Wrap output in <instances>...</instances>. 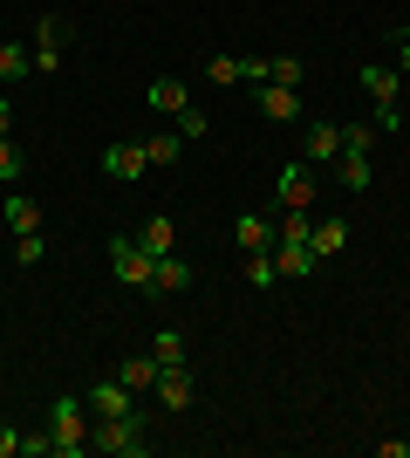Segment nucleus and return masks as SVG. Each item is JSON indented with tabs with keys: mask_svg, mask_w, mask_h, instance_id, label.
Masks as SVG:
<instances>
[{
	"mask_svg": "<svg viewBox=\"0 0 410 458\" xmlns=\"http://www.w3.org/2000/svg\"><path fill=\"white\" fill-rule=\"evenodd\" d=\"M89 452H103V458H144V452H151V418H144V411L96 418V424H89Z\"/></svg>",
	"mask_w": 410,
	"mask_h": 458,
	"instance_id": "obj_1",
	"label": "nucleus"
},
{
	"mask_svg": "<svg viewBox=\"0 0 410 458\" xmlns=\"http://www.w3.org/2000/svg\"><path fill=\"white\" fill-rule=\"evenodd\" d=\"M48 438H55V458H89V397L62 390L48 403Z\"/></svg>",
	"mask_w": 410,
	"mask_h": 458,
	"instance_id": "obj_2",
	"label": "nucleus"
},
{
	"mask_svg": "<svg viewBox=\"0 0 410 458\" xmlns=\"http://www.w3.org/2000/svg\"><path fill=\"white\" fill-rule=\"evenodd\" d=\"M397 69L390 62H363V89H370V103H376V131H397L404 123V110H397Z\"/></svg>",
	"mask_w": 410,
	"mask_h": 458,
	"instance_id": "obj_3",
	"label": "nucleus"
},
{
	"mask_svg": "<svg viewBox=\"0 0 410 458\" xmlns=\"http://www.w3.org/2000/svg\"><path fill=\"white\" fill-rule=\"evenodd\" d=\"M335 165H342V185H349V191H370V123H342V151H335Z\"/></svg>",
	"mask_w": 410,
	"mask_h": 458,
	"instance_id": "obj_4",
	"label": "nucleus"
},
{
	"mask_svg": "<svg viewBox=\"0 0 410 458\" xmlns=\"http://www.w3.org/2000/svg\"><path fill=\"white\" fill-rule=\"evenodd\" d=\"M110 274H117L123 287H151V253L137 247L130 233H117V240H110Z\"/></svg>",
	"mask_w": 410,
	"mask_h": 458,
	"instance_id": "obj_5",
	"label": "nucleus"
},
{
	"mask_svg": "<svg viewBox=\"0 0 410 458\" xmlns=\"http://www.w3.org/2000/svg\"><path fill=\"white\" fill-rule=\"evenodd\" d=\"M103 172L117 178V185H130V178L151 172V157H144V144H137V137H123V144H110V151H103Z\"/></svg>",
	"mask_w": 410,
	"mask_h": 458,
	"instance_id": "obj_6",
	"label": "nucleus"
},
{
	"mask_svg": "<svg viewBox=\"0 0 410 458\" xmlns=\"http://www.w3.org/2000/svg\"><path fill=\"white\" fill-rule=\"evenodd\" d=\"M273 206H280V212H308V206H314V178H308V165H288V172H280V185H273Z\"/></svg>",
	"mask_w": 410,
	"mask_h": 458,
	"instance_id": "obj_7",
	"label": "nucleus"
},
{
	"mask_svg": "<svg viewBox=\"0 0 410 458\" xmlns=\"http://www.w3.org/2000/svg\"><path fill=\"white\" fill-rule=\"evenodd\" d=\"M62 41H69V21H41V28H35L28 48H35V69H41V76H55V69H62Z\"/></svg>",
	"mask_w": 410,
	"mask_h": 458,
	"instance_id": "obj_8",
	"label": "nucleus"
},
{
	"mask_svg": "<svg viewBox=\"0 0 410 458\" xmlns=\"http://www.w3.org/2000/svg\"><path fill=\"white\" fill-rule=\"evenodd\" d=\"M233 240H239V253H273L280 233H273L267 212H239V219H233Z\"/></svg>",
	"mask_w": 410,
	"mask_h": 458,
	"instance_id": "obj_9",
	"label": "nucleus"
},
{
	"mask_svg": "<svg viewBox=\"0 0 410 458\" xmlns=\"http://www.w3.org/2000/svg\"><path fill=\"white\" fill-rule=\"evenodd\" d=\"M157 403H164V411H192V369L185 363L157 369Z\"/></svg>",
	"mask_w": 410,
	"mask_h": 458,
	"instance_id": "obj_10",
	"label": "nucleus"
},
{
	"mask_svg": "<svg viewBox=\"0 0 410 458\" xmlns=\"http://www.w3.org/2000/svg\"><path fill=\"white\" fill-rule=\"evenodd\" d=\"M273 267H280V281L314 274V240H273Z\"/></svg>",
	"mask_w": 410,
	"mask_h": 458,
	"instance_id": "obj_11",
	"label": "nucleus"
},
{
	"mask_svg": "<svg viewBox=\"0 0 410 458\" xmlns=\"http://www.w3.org/2000/svg\"><path fill=\"white\" fill-rule=\"evenodd\" d=\"M335 151H342V123H308V137H301V157H308V165H329Z\"/></svg>",
	"mask_w": 410,
	"mask_h": 458,
	"instance_id": "obj_12",
	"label": "nucleus"
},
{
	"mask_svg": "<svg viewBox=\"0 0 410 458\" xmlns=\"http://www.w3.org/2000/svg\"><path fill=\"white\" fill-rule=\"evenodd\" d=\"M260 110H267V123H294V116H301V89L267 82V89H260Z\"/></svg>",
	"mask_w": 410,
	"mask_h": 458,
	"instance_id": "obj_13",
	"label": "nucleus"
},
{
	"mask_svg": "<svg viewBox=\"0 0 410 458\" xmlns=\"http://www.w3.org/2000/svg\"><path fill=\"white\" fill-rule=\"evenodd\" d=\"M117 383L130 390V397H151V390H157V356H123Z\"/></svg>",
	"mask_w": 410,
	"mask_h": 458,
	"instance_id": "obj_14",
	"label": "nucleus"
},
{
	"mask_svg": "<svg viewBox=\"0 0 410 458\" xmlns=\"http://www.w3.org/2000/svg\"><path fill=\"white\" fill-rule=\"evenodd\" d=\"M198 274L178 260V253H164V260H151V294H178V287H192Z\"/></svg>",
	"mask_w": 410,
	"mask_h": 458,
	"instance_id": "obj_15",
	"label": "nucleus"
},
{
	"mask_svg": "<svg viewBox=\"0 0 410 458\" xmlns=\"http://www.w3.org/2000/svg\"><path fill=\"white\" fill-rule=\"evenodd\" d=\"M137 247L151 253V260H164V253H178V226L172 219H144V226H137Z\"/></svg>",
	"mask_w": 410,
	"mask_h": 458,
	"instance_id": "obj_16",
	"label": "nucleus"
},
{
	"mask_svg": "<svg viewBox=\"0 0 410 458\" xmlns=\"http://www.w3.org/2000/svg\"><path fill=\"white\" fill-rule=\"evenodd\" d=\"M89 411H96V418H123V411H137V397L123 383H96V390H89Z\"/></svg>",
	"mask_w": 410,
	"mask_h": 458,
	"instance_id": "obj_17",
	"label": "nucleus"
},
{
	"mask_svg": "<svg viewBox=\"0 0 410 458\" xmlns=\"http://www.w3.org/2000/svg\"><path fill=\"white\" fill-rule=\"evenodd\" d=\"M35 76V48L28 41H0V82H21Z\"/></svg>",
	"mask_w": 410,
	"mask_h": 458,
	"instance_id": "obj_18",
	"label": "nucleus"
},
{
	"mask_svg": "<svg viewBox=\"0 0 410 458\" xmlns=\"http://www.w3.org/2000/svg\"><path fill=\"white\" fill-rule=\"evenodd\" d=\"M185 103H192V96H185V82H178V76H151V110H185Z\"/></svg>",
	"mask_w": 410,
	"mask_h": 458,
	"instance_id": "obj_19",
	"label": "nucleus"
},
{
	"mask_svg": "<svg viewBox=\"0 0 410 458\" xmlns=\"http://www.w3.org/2000/svg\"><path fill=\"white\" fill-rule=\"evenodd\" d=\"M342 247H349V226H342V219H322V226H314V260H335Z\"/></svg>",
	"mask_w": 410,
	"mask_h": 458,
	"instance_id": "obj_20",
	"label": "nucleus"
},
{
	"mask_svg": "<svg viewBox=\"0 0 410 458\" xmlns=\"http://www.w3.org/2000/svg\"><path fill=\"white\" fill-rule=\"evenodd\" d=\"M144 157H151V165H178V157H185V137H178V131L144 137Z\"/></svg>",
	"mask_w": 410,
	"mask_h": 458,
	"instance_id": "obj_21",
	"label": "nucleus"
},
{
	"mask_svg": "<svg viewBox=\"0 0 410 458\" xmlns=\"http://www.w3.org/2000/svg\"><path fill=\"white\" fill-rule=\"evenodd\" d=\"M7 226H14V233H41V206L14 191V199H7Z\"/></svg>",
	"mask_w": 410,
	"mask_h": 458,
	"instance_id": "obj_22",
	"label": "nucleus"
},
{
	"mask_svg": "<svg viewBox=\"0 0 410 458\" xmlns=\"http://www.w3.org/2000/svg\"><path fill=\"white\" fill-rule=\"evenodd\" d=\"M239 274H247V287H260V294H267V287L280 281V267H273V253H247V267H239Z\"/></svg>",
	"mask_w": 410,
	"mask_h": 458,
	"instance_id": "obj_23",
	"label": "nucleus"
},
{
	"mask_svg": "<svg viewBox=\"0 0 410 458\" xmlns=\"http://www.w3.org/2000/svg\"><path fill=\"white\" fill-rule=\"evenodd\" d=\"M151 356H157V369H164V363H185V335H178V328H157V335H151Z\"/></svg>",
	"mask_w": 410,
	"mask_h": 458,
	"instance_id": "obj_24",
	"label": "nucleus"
},
{
	"mask_svg": "<svg viewBox=\"0 0 410 458\" xmlns=\"http://www.w3.org/2000/svg\"><path fill=\"white\" fill-rule=\"evenodd\" d=\"M21 172H28V151H21L14 137H0V185H14Z\"/></svg>",
	"mask_w": 410,
	"mask_h": 458,
	"instance_id": "obj_25",
	"label": "nucleus"
},
{
	"mask_svg": "<svg viewBox=\"0 0 410 458\" xmlns=\"http://www.w3.org/2000/svg\"><path fill=\"white\" fill-rule=\"evenodd\" d=\"M273 233H280V240H314V219H308V212H280Z\"/></svg>",
	"mask_w": 410,
	"mask_h": 458,
	"instance_id": "obj_26",
	"label": "nucleus"
},
{
	"mask_svg": "<svg viewBox=\"0 0 410 458\" xmlns=\"http://www.w3.org/2000/svg\"><path fill=\"white\" fill-rule=\"evenodd\" d=\"M205 76H213L219 89H233L239 82V55H205Z\"/></svg>",
	"mask_w": 410,
	"mask_h": 458,
	"instance_id": "obj_27",
	"label": "nucleus"
},
{
	"mask_svg": "<svg viewBox=\"0 0 410 458\" xmlns=\"http://www.w3.org/2000/svg\"><path fill=\"white\" fill-rule=\"evenodd\" d=\"M301 76H308V62H301V55H273V82L301 89Z\"/></svg>",
	"mask_w": 410,
	"mask_h": 458,
	"instance_id": "obj_28",
	"label": "nucleus"
},
{
	"mask_svg": "<svg viewBox=\"0 0 410 458\" xmlns=\"http://www.w3.org/2000/svg\"><path fill=\"white\" fill-rule=\"evenodd\" d=\"M205 131H213V123H205V110H192V103H185V110H178V137H185V144H198Z\"/></svg>",
	"mask_w": 410,
	"mask_h": 458,
	"instance_id": "obj_29",
	"label": "nucleus"
},
{
	"mask_svg": "<svg viewBox=\"0 0 410 458\" xmlns=\"http://www.w3.org/2000/svg\"><path fill=\"white\" fill-rule=\"evenodd\" d=\"M21 458H55V438H48V424H41V431H21Z\"/></svg>",
	"mask_w": 410,
	"mask_h": 458,
	"instance_id": "obj_30",
	"label": "nucleus"
},
{
	"mask_svg": "<svg viewBox=\"0 0 410 458\" xmlns=\"http://www.w3.org/2000/svg\"><path fill=\"white\" fill-rule=\"evenodd\" d=\"M21 267H41V233H21V247H14Z\"/></svg>",
	"mask_w": 410,
	"mask_h": 458,
	"instance_id": "obj_31",
	"label": "nucleus"
},
{
	"mask_svg": "<svg viewBox=\"0 0 410 458\" xmlns=\"http://www.w3.org/2000/svg\"><path fill=\"white\" fill-rule=\"evenodd\" d=\"M0 458H21V431L14 424H0Z\"/></svg>",
	"mask_w": 410,
	"mask_h": 458,
	"instance_id": "obj_32",
	"label": "nucleus"
},
{
	"mask_svg": "<svg viewBox=\"0 0 410 458\" xmlns=\"http://www.w3.org/2000/svg\"><path fill=\"white\" fill-rule=\"evenodd\" d=\"M0 137H14V103H0Z\"/></svg>",
	"mask_w": 410,
	"mask_h": 458,
	"instance_id": "obj_33",
	"label": "nucleus"
},
{
	"mask_svg": "<svg viewBox=\"0 0 410 458\" xmlns=\"http://www.w3.org/2000/svg\"><path fill=\"white\" fill-rule=\"evenodd\" d=\"M397 76H410V41H397Z\"/></svg>",
	"mask_w": 410,
	"mask_h": 458,
	"instance_id": "obj_34",
	"label": "nucleus"
},
{
	"mask_svg": "<svg viewBox=\"0 0 410 458\" xmlns=\"http://www.w3.org/2000/svg\"><path fill=\"white\" fill-rule=\"evenodd\" d=\"M397 41H410V21H404V28H397Z\"/></svg>",
	"mask_w": 410,
	"mask_h": 458,
	"instance_id": "obj_35",
	"label": "nucleus"
}]
</instances>
